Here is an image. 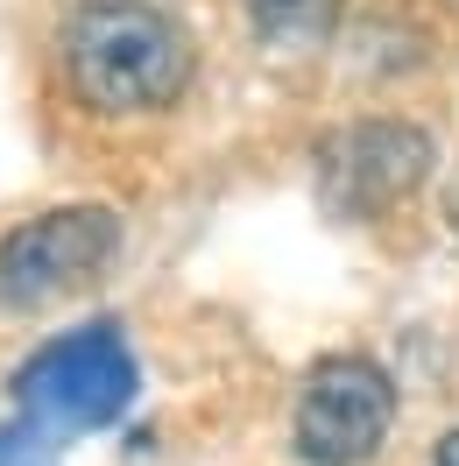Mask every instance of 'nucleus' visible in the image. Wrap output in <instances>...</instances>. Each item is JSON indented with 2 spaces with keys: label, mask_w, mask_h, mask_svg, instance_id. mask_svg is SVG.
<instances>
[{
  "label": "nucleus",
  "mask_w": 459,
  "mask_h": 466,
  "mask_svg": "<svg viewBox=\"0 0 459 466\" xmlns=\"http://www.w3.org/2000/svg\"><path fill=\"white\" fill-rule=\"evenodd\" d=\"M64 71L92 114H163L191 86V35L156 0H78L64 22Z\"/></svg>",
  "instance_id": "nucleus-1"
},
{
  "label": "nucleus",
  "mask_w": 459,
  "mask_h": 466,
  "mask_svg": "<svg viewBox=\"0 0 459 466\" xmlns=\"http://www.w3.org/2000/svg\"><path fill=\"white\" fill-rule=\"evenodd\" d=\"M15 410L22 424H36L43 438H78V431H107L128 417L135 403V353H128V332L114 319H92L78 332H64L50 347H36L22 368H15Z\"/></svg>",
  "instance_id": "nucleus-2"
},
{
  "label": "nucleus",
  "mask_w": 459,
  "mask_h": 466,
  "mask_svg": "<svg viewBox=\"0 0 459 466\" xmlns=\"http://www.w3.org/2000/svg\"><path fill=\"white\" fill-rule=\"evenodd\" d=\"M120 219L107 205H57L43 219H22L15 233H0V311H36L50 297L92 283L114 262Z\"/></svg>",
  "instance_id": "nucleus-3"
},
{
  "label": "nucleus",
  "mask_w": 459,
  "mask_h": 466,
  "mask_svg": "<svg viewBox=\"0 0 459 466\" xmlns=\"http://www.w3.org/2000/svg\"><path fill=\"white\" fill-rule=\"evenodd\" d=\"M396 424V389L368 353H325L297 396V452L311 466H368Z\"/></svg>",
  "instance_id": "nucleus-4"
},
{
  "label": "nucleus",
  "mask_w": 459,
  "mask_h": 466,
  "mask_svg": "<svg viewBox=\"0 0 459 466\" xmlns=\"http://www.w3.org/2000/svg\"><path fill=\"white\" fill-rule=\"evenodd\" d=\"M431 135L410 120H353L318 142V198L346 219H382L431 177Z\"/></svg>",
  "instance_id": "nucleus-5"
},
{
  "label": "nucleus",
  "mask_w": 459,
  "mask_h": 466,
  "mask_svg": "<svg viewBox=\"0 0 459 466\" xmlns=\"http://www.w3.org/2000/svg\"><path fill=\"white\" fill-rule=\"evenodd\" d=\"M248 15L269 43H318L340 22V0H248Z\"/></svg>",
  "instance_id": "nucleus-6"
},
{
  "label": "nucleus",
  "mask_w": 459,
  "mask_h": 466,
  "mask_svg": "<svg viewBox=\"0 0 459 466\" xmlns=\"http://www.w3.org/2000/svg\"><path fill=\"white\" fill-rule=\"evenodd\" d=\"M0 466H57V438L15 417V424H0Z\"/></svg>",
  "instance_id": "nucleus-7"
},
{
  "label": "nucleus",
  "mask_w": 459,
  "mask_h": 466,
  "mask_svg": "<svg viewBox=\"0 0 459 466\" xmlns=\"http://www.w3.org/2000/svg\"><path fill=\"white\" fill-rule=\"evenodd\" d=\"M438 466H459V431H445V438H438Z\"/></svg>",
  "instance_id": "nucleus-8"
}]
</instances>
